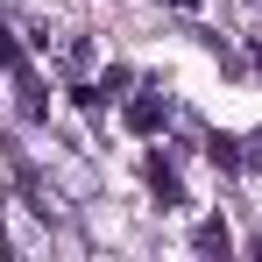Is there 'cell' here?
I'll return each instance as SVG.
<instances>
[{
  "mask_svg": "<svg viewBox=\"0 0 262 262\" xmlns=\"http://www.w3.org/2000/svg\"><path fill=\"white\" fill-rule=\"evenodd\" d=\"M255 64H262V43H255Z\"/></svg>",
  "mask_w": 262,
  "mask_h": 262,
  "instance_id": "cell-8",
  "label": "cell"
},
{
  "mask_svg": "<svg viewBox=\"0 0 262 262\" xmlns=\"http://www.w3.org/2000/svg\"><path fill=\"white\" fill-rule=\"evenodd\" d=\"M0 64H14V36L7 29H0Z\"/></svg>",
  "mask_w": 262,
  "mask_h": 262,
  "instance_id": "cell-7",
  "label": "cell"
},
{
  "mask_svg": "<svg viewBox=\"0 0 262 262\" xmlns=\"http://www.w3.org/2000/svg\"><path fill=\"white\" fill-rule=\"evenodd\" d=\"M191 248H199V255H227V227H220V220H206V227L191 234Z\"/></svg>",
  "mask_w": 262,
  "mask_h": 262,
  "instance_id": "cell-5",
  "label": "cell"
},
{
  "mask_svg": "<svg viewBox=\"0 0 262 262\" xmlns=\"http://www.w3.org/2000/svg\"><path fill=\"white\" fill-rule=\"evenodd\" d=\"M163 121H170V92H163V85H142V92L128 99V128H135V135H156Z\"/></svg>",
  "mask_w": 262,
  "mask_h": 262,
  "instance_id": "cell-1",
  "label": "cell"
},
{
  "mask_svg": "<svg viewBox=\"0 0 262 262\" xmlns=\"http://www.w3.org/2000/svg\"><path fill=\"white\" fill-rule=\"evenodd\" d=\"M14 92H21V121H43V85H36V78H21Z\"/></svg>",
  "mask_w": 262,
  "mask_h": 262,
  "instance_id": "cell-6",
  "label": "cell"
},
{
  "mask_svg": "<svg viewBox=\"0 0 262 262\" xmlns=\"http://www.w3.org/2000/svg\"><path fill=\"white\" fill-rule=\"evenodd\" d=\"M149 184H156V199H163V206H184V191H177V170L163 163V156H149Z\"/></svg>",
  "mask_w": 262,
  "mask_h": 262,
  "instance_id": "cell-3",
  "label": "cell"
},
{
  "mask_svg": "<svg viewBox=\"0 0 262 262\" xmlns=\"http://www.w3.org/2000/svg\"><path fill=\"white\" fill-rule=\"evenodd\" d=\"M57 64H64L71 78H78V71H92V43H85V36H64V43H57Z\"/></svg>",
  "mask_w": 262,
  "mask_h": 262,
  "instance_id": "cell-2",
  "label": "cell"
},
{
  "mask_svg": "<svg viewBox=\"0 0 262 262\" xmlns=\"http://www.w3.org/2000/svg\"><path fill=\"white\" fill-rule=\"evenodd\" d=\"M206 156H213L220 170H241V142H234V135H213V142H206Z\"/></svg>",
  "mask_w": 262,
  "mask_h": 262,
  "instance_id": "cell-4",
  "label": "cell"
}]
</instances>
